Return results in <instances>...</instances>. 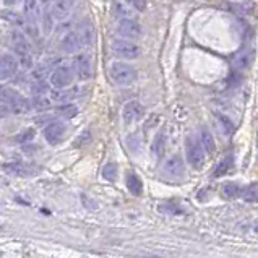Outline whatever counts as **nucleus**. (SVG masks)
Returning a JSON list of instances; mask_svg holds the SVG:
<instances>
[{
	"label": "nucleus",
	"instance_id": "f3484780",
	"mask_svg": "<svg viewBox=\"0 0 258 258\" xmlns=\"http://www.w3.org/2000/svg\"><path fill=\"white\" fill-rule=\"evenodd\" d=\"M127 188L130 194L134 195H142L143 191V183H142V179L135 174V172H128L127 174Z\"/></svg>",
	"mask_w": 258,
	"mask_h": 258
},
{
	"label": "nucleus",
	"instance_id": "a878e982",
	"mask_svg": "<svg viewBox=\"0 0 258 258\" xmlns=\"http://www.w3.org/2000/svg\"><path fill=\"white\" fill-rule=\"evenodd\" d=\"M2 15V18L4 20H7L9 23H12V25H15V26H25L26 23H25V20H23V17H20V15H17V13H13V12H2L0 13Z\"/></svg>",
	"mask_w": 258,
	"mask_h": 258
},
{
	"label": "nucleus",
	"instance_id": "2f4dec72",
	"mask_svg": "<svg viewBox=\"0 0 258 258\" xmlns=\"http://www.w3.org/2000/svg\"><path fill=\"white\" fill-rule=\"evenodd\" d=\"M33 138H34V130L33 128H28V130L21 132V134L17 138H15V140H17L18 143H28L29 140H33Z\"/></svg>",
	"mask_w": 258,
	"mask_h": 258
},
{
	"label": "nucleus",
	"instance_id": "c756f323",
	"mask_svg": "<svg viewBox=\"0 0 258 258\" xmlns=\"http://www.w3.org/2000/svg\"><path fill=\"white\" fill-rule=\"evenodd\" d=\"M115 13L122 18H130L132 17V10L128 9L125 2H115Z\"/></svg>",
	"mask_w": 258,
	"mask_h": 258
},
{
	"label": "nucleus",
	"instance_id": "f257e3e1",
	"mask_svg": "<svg viewBox=\"0 0 258 258\" xmlns=\"http://www.w3.org/2000/svg\"><path fill=\"white\" fill-rule=\"evenodd\" d=\"M10 44L12 49L15 50V54L18 55V62H21L26 67H31L33 58H31V46H29V41L26 39V36L15 29L10 33Z\"/></svg>",
	"mask_w": 258,
	"mask_h": 258
},
{
	"label": "nucleus",
	"instance_id": "5701e85b",
	"mask_svg": "<svg viewBox=\"0 0 258 258\" xmlns=\"http://www.w3.org/2000/svg\"><path fill=\"white\" fill-rule=\"evenodd\" d=\"M215 115H216V119H218V122H219V125H221V130H223L226 135H232V134H234V130H235V125H234L229 119H227V117H226L224 114L216 112Z\"/></svg>",
	"mask_w": 258,
	"mask_h": 258
},
{
	"label": "nucleus",
	"instance_id": "7c9ffc66",
	"mask_svg": "<svg viewBox=\"0 0 258 258\" xmlns=\"http://www.w3.org/2000/svg\"><path fill=\"white\" fill-rule=\"evenodd\" d=\"M50 98H46V96H42V94H39L38 98L34 99V107L38 109V110H46L49 106H50Z\"/></svg>",
	"mask_w": 258,
	"mask_h": 258
},
{
	"label": "nucleus",
	"instance_id": "dca6fc26",
	"mask_svg": "<svg viewBox=\"0 0 258 258\" xmlns=\"http://www.w3.org/2000/svg\"><path fill=\"white\" fill-rule=\"evenodd\" d=\"M80 49H82V46H80L78 36L75 31H72L65 36L63 41H62V50H65V52H77V50H80Z\"/></svg>",
	"mask_w": 258,
	"mask_h": 258
},
{
	"label": "nucleus",
	"instance_id": "393cba45",
	"mask_svg": "<svg viewBox=\"0 0 258 258\" xmlns=\"http://www.w3.org/2000/svg\"><path fill=\"white\" fill-rule=\"evenodd\" d=\"M240 194H242V188L237 185V183H234V182L226 183V185L223 187V195L226 198H237Z\"/></svg>",
	"mask_w": 258,
	"mask_h": 258
},
{
	"label": "nucleus",
	"instance_id": "6ab92c4d",
	"mask_svg": "<svg viewBox=\"0 0 258 258\" xmlns=\"http://www.w3.org/2000/svg\"><path fill=\"white\" fill-rule=\"evenodd\" d=\"M232 164H234L232 156H226L224 159H221L219 163H218V166L215 167V172H213V177H223V175H226V174L232 169Z\"/></svg>",
	"mask_w": 258,
	"mask_h": 258
},
{
	"label": "nucleus",
	"instance_id": "f8f14e48",
	"mask_svg": "<svg viewBox=\"0 0 258 258\" xmlns=\"http://www.w3.org/2000/svg\"><path fill=\"white\" fill-rule=\"evenodd\" d=\"M164 172L169 177H174V179H179V177L185 174V164H183V159L179 156V154H174V156H171L166 161Z\"/></svg>",
	"mask_w": 258,
	"mask_h": 258
},
{
	"label": "nucleus",
	"instance_id": "4468645a",
	"mask_svg": "<svg viewBox=\"0 0 258 258\" xmlns=\"http://www.w3.org/2000/svg\"><path fill=\"white\" fill-rule=\"evenodd\" d=\"M253 57H255L253 49H242L240 52L235 54L232 63L237 69H248L253 62Z\"/></svg>",
	"mask_w": 258,
	"mask_h": 258
},
{
	"label": "nucleus",
	"instance_id": "6e6552de",
	"mask_svg": "<svg viewBox=\"0 0 258 258\" xmlns=\"http://www.w3.org/2000/svg\"><path fill=\"white\" fill-rule=\"evenodd\" d=\"M73 82V69H70L69 65H62L52 72L50 75V85L54 88H67Z\"/></svg>",
	"mask_w": 258,
	"mask_h": 258
},
{
	"label": "nucleus",
	"instance_id": "9d476101",
	"mask_svg": "<svg viewBox=\"0 0 258 258\" xmlns=\"http://www.w3.org/2000/svg\"><path fill=\"white\" fill-rule=\"evenodd\" d=\"M18 58L10 54L0 55V80H9L15 77V73L18 70Z\"/></svg>",
	"mask_w": 258,
	"mask_h": 258
},
{
	"label": "nucleus",
	"instance_id": "72a5a7b5",
	"mask_svg": "<svg viewBox=\"0 0 258 258\" xmlns=\"http://www.w3.org/2000/svg\"><path fill=\"white\" fill-rule=\"evenodd\" d=\"M82 202H83V205L86 206V210H96V203L94 202H91L90 198H88L86 195H82Z\"/></svg>",
	"mask_w": 258,
	"mask_h": 258
},
{
	"label": "nucleus",
	"instance_id": "f03ea898",
	"mask_svg": "<svg viewBox=\"0 0 258 258\" xmlns=\"http://www.w3.org/2000/svg\"><path fill=\"white\" fill-rule=\"evenodd\" d=\"M0 102L12 107L15 112H28L31 106H29L28 99H25L20 93H17L12 88H7L0 85Z\"/></svg>",
	"mask_w": 258,
	"mask_h": 258
},
{
	"label": "nucleus",
	"instance_id": "f704fd0d",
	"mask_svg": "<svg viewBox=\"0 0 258 258\" xmlns=\"http://www.w3.org/2000/svg\"><path fill=\"white\" fill-rule=\"evenodd\" d=\"M4 2H5L7 5H15V4L18 2V0H4Z\"/></svg>",
	"mask_w": 258,
	"mask_h": 258
},
{
	"label": "nucleus",
	"instance_id": "b1692460",
	"mask_svg": "<svg viewBox=\"0 0 258 258\" xmlns=\"http://www.w3.org/2000/svg\"><path fill=\"white\" fill-rule=\"evenodd\" d=\"M55 112L58 115H62L63 119H73V117L78 114V109H77V106H73V104H63V106H58L55 109Z\"/></svg>",
	"mask_w": 258,
	"mask_h": 258
},
{
	"label": "nucleus",
	"instance_id": "ddd939ff",
	"mask_svg": "<svg viewBox=\"0 0 258 258\" xmlns=\"http://www.w3.org/2000/svg\"><path fill=\"white\" fill-rule=\"evenodd\" d=\"M75 33L78 36L80 46L82 47H88L94 42V29H93L91 23H88V21L83 25H80V28L75 29Z\"/></svg>",
	"mask_w": 258,
	"mask_h": 258
},
{
	"label": "nucleus",
	"instance_id": "c9c22d12",
	"mask_svg": "<svg viewBox=\"0 0 258 258\" xmlns=\"http://www.w3.org/2000/svg\"><path fill=\"white\" fill-rule=\"evenodd\" d=\"M65 2H69L70 5H73V4H75V2H77V0H65Z\"/></svg>",
	"mask_w": 258,
	"mask_h": 258
},
{
	"label": "nucleus",
	"instance_id": "4be33fe9",
	"mask_svg": "<svg viewBox=\"0 0 258 258\" xmlns=\"http://www.w3.org/2000/svg\"><path fill=\"white\" fill-rule=\"evenodd\" d=\"M72 93L70 91H65L63 88H55L54 91H50L49 98L52 102H67L72 98Z\"/></svg>",
	"mask_w": 258,
	"mask_h": 258
},
{
	"label": "nucleus",
	"instance_id": "c85d7f7f",
	"mask_svg": "<svg viewBox=\"0 0 258 258\" xmlns=\"http://www.w3.org/2000/svg\"><path fill=\"white\" fill-rule=\"evenodd\" d=\"M153 151H154V154H158V156L163 154V151H164V134L163 132H159V134L156 135V138H154Z\"/></svg>",
	"mask_w": 258,
	"mask_h": 258
},
{
	"label": "nucleus",
	"instance_id": "bb28decb",
	"mask_svg": "<svg viewBox=\"0 0 258 258\" xmlns=\"http://www.w3.org/2000/svg\"><path fill=\"white\" fill-rule=\"evenodd\" d=\"M117 174H119V171H117V164H114V163L106 164L104 169H102V177L109 182H115Z\"/></svg>",
	"mask_w": 258,
	"mask_h": 258
},
{
	"label": "nucleus",
	"instance_id": "473e14b6",
	"mask_svg": "<svg viewBox=\"0 0 258 258\" xmlns=\"http://www.w3.org/2000/svg\"><path fill=\"white\" fill-rule=\"evenodd\" d=\"M91 137H90V132H85V134H83V137L82 135H80L78 138H77V142H75V146H83L86 142H88V140H90Z\"/></svg>",
	"mask_w": 258,
	"mask_h": 258
},
{
	"label": "nucleus",
	"instance_id": "7ed1b4c3",
	"mask_svg": "<svg viewBox=\"0 0 258 258\" xmlns=\"http://www.w3.org/2000/svg\"><path fill=\"white\" fill-rule=\"evenodd\" d=\"M110 77L117 83L122 86H128L137 80V70L128 63L115 62L110 65Z\"/></svg>",
	"mask_w": 258,
	"mask_h": 258
},
{
	"label": "nucleus",
	"instance_id": "1a4fd4ad",
	"mask_svg": "<svg viewBox=\"0 0 258 258\" xmlns=\"http://www.w3.org/2000/svg\"><path fill=\"white\" fill-rule=\"evenodd\" d=\"M117 31H119V34L122 36V38L138 39L140 36H142V26L132 18H122L120 23H119V28H117Z\"/></svg>",
	"mask_w": 258,
	"mask_h": 258
},
{
	"label": "nucleus",
	"instance_id": "a211bd4d",
	"mask_svg": "<svg viewBox=\"0 0 258 258\" xmlns=\"http://www.w3.org/2000/svg\"><path fill=\"white\" fill-rule=\"evenodd\" d=\"M25 13L28 17V23L36 25V20H38V15H39L38 2H36V0H25Z\"/></svg>",
	"mask_w": 258,
	"mask_h": 258
},
{
	"label": "nucleus",
	"instance_id": "2eb2a0df",
	"mask_svg": "<svg viewBox=\"0 0 258 258\" xmlns=\"http://www.w3.org/2000/svg\"><path fill=\"white\" fill-rule=\"evenodd\" d=\"M31 166L23 164V163H10V164H5L4 166V171H7L12 175H18V177H26V175H31Z\"/></svg>",
	"mask_w": 258,
	"mask_h": 258
},
{
	"label": "nucleus",
	"instance_id": "412c9836",
	"mask_svg": "<svg viewBox=\"0 0 258 258\" xmlns=\"http://www.w3.org/2000/svg\"><path fill=\"white\" fill-rule=\"evenodd\" d=\"M200 143L203 146V150L206 153H210L213 154L216 150V145H215V138L211 137V134L208 130H202V134H200Z\"/></svg>",
	"mask_w": 258,
	"mask_h": 258
},
{
	"label": "nucleus",
	"instance_id": "aec40b11",
	"mask_svg": "<svg viewBox=\"0 0 258 258\" xmlns=\"http://www.w3.org/2000/svg\"><path fill=\"white\" fill-rule=\"evenodd\" d=\"M70 10V4L65 2V0H55L54 5H52V13H54V18L57 20H62L69 15Z\"/></svg>",
	"mask_w": 258,
	"mask_h": 258
},
{
	"label": "nucleus",
	"instance_id": "0eeeda50",
	"mask_svg": "<svg viewBox=\"0 0 258 258\" xmlns=\"http://www.w3.org/2000/svg\"><path fill=\"white\" fill-rule=\"evenodd\" d=\"M65 135H67V127H65L63 122H50L46 128H44V137L50 143V145H58L65 140Z\"/></svg>",
	"mask_w": 258,
	"mask_h": 258
},
{
	"label": "nucleus",
	"instance_id": "39448f33",
	"mask_svg": "<svg viewBox=\"0 0 258 258\" xmlns=\"http://www.w3.org/2000/svg\"><path fill=\"white\" fill-rule=\"evenodd\" d=\"M112 52H114V55L125 58V60H135V58H138V55H140V47L130 41L117 39L112 42Z\"/></svg>",
	"mask_w": 258,
	"mask_h": 258
},
{
	"label": "nucleus",
	"instance_id": "423d86ee",
	"mask_svg": "<svg viewBox=\"0 0 258 258\" xmlns=\"http://www.w3.org/2000/svg\"><path fill=\"white\" fill-rule=\"evenodd\" d=\"M187 158L188 163L195 169H202L205 164V150L202 143L197 138H188L187 140Z\"/></svg>",
	"mask_w": 258,
	"mask_h": 258
},
{
	"label": "nucleus",
	"instance_id": "9b49d317",
	"mask_svg": "<svg viewBox=\"0 0 258 258\" xmlns=\"http://www.w3.org/2000/svg\"><path fill=\"white\" fill-rule=\"evenodd\" d=\"M145 107L138 101H130L123 107V120L125 123H135L140 119H143Z\"/></svg>",
	"mask_w": 258,
	"mask_h": 258
},
{
	"label": "nucleus",
	"instance_id": "cd10ccee",
	"mask_svg": "<svg viewBox=\"0 0 258 258\" xmlns=\"http://www.w3.org/2000/svg\"><path fill=\"white\" fill-rule=\"evenodd\" d=\"M244 200L247 202H258V185L252 183L244 190Z\"/></svg>",
	"mask_w": 258,
	"mask_h": 258
},
{
	"label": "nucleus",
	"instance_id": "20e7f679",
	"mask_svg": "<svg viewBox=\"0 0 258 258\" xmlns=\"http://www.w3.org/2000/svg\"><path fill=\"white\" fill-rule=\"evenodd\" d=\"M72 69H73V73L77 75V78L82 80V82H86V80H90L91 75H93L91 58L88 57L86 54H78V55L73 57Z\"/></svg>",
	"mask_w": 258,
	"mask_h": 258
}]
</instances>
